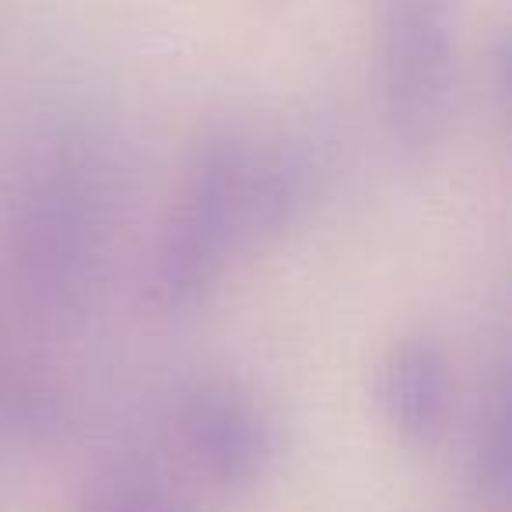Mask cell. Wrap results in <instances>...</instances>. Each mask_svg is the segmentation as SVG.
Segmentation results:
<instances>
[{"mask_svg":"<svg viewBox=\"0 0 512 512\" xmlns=\"http://www.w3.org/2000/svg\"><path fill=\"white\" fill-rule=\"evenodd\" d=\"M246 141L214 134L200 141L151 256V299L165 309L200 302L246 232Z\"/></svg>","mask_w":512,"mask_h":512,"instance_id":"1","label":"cell"},{"mask_svg":"<svg viewBox=\"0 0 512 512\" xmlns=\"http://www.w3.org/2000/svg\"><path fill=\"white\" fill-rule=\"evenodd\" d=\"M85 165L74 158H53L32 169L18 193L15 242L25 285L50 309H64L85 295L99 253V211L95 186Z\"/></svg>","mask_w":512,"mask_h":512,"instance_id":"2","label":"cell"},{"mask_svg":"<svg viewBox=\"0 0 512 512\" xmlns=\"http://www.w3.org/2000/svg\"><path fill=\"white\" fill-rule=\"evenodd\" d=\"M456 95V39L439 0H393L379 18V99L390 134L425 148L442 134Z\"/></svg>","mask_w":512,"mask_h":512,"instance_id":"3","label":"cell"},{"mask_svg":"<svg viewBox=\"0 0 512 512\" xmlns=\"http://www.w3.org/2000/svg\"><path fill=\"white\" fill-rule=\"evenodd\" d=\"M176 432L190 460L228 488L260 481L281 442L274 414L239 383L218 376L186 386L176 404Z\"/></svg>","mask_w":512,"mask_h":512,"instance_id":"4","label":"cell"},{"mask_svg":"<svg viewBox=\"0 0 512 512\" xmlns=\"http://www.w3.org/2000/svg\"><path fill=\"white\" fill-rule=\"evenodd\" d=\"M376 400L386 421L414 442L442 432L453 404V376L442 348L425 337L397 341L376 372Z\"/></svg>","mask_w":512,"mask_h":512,"instance_id":"5","label":"cell"},{"mask_svg":"<svg viewBox=\"0 0 512 512\" xmlns=\"http://www.w3.org/2000/svg\"><path fill=\"white\" fill-rule=\"evenodd\" d=\"M78 512H179V502L148 467H116L95 477Z\"/></svg>","mask_w":512,"mask_h":512,"instance_id":"6","label":"cell"},{"mask_svg":"<svg viewBox=\"0 0 512 512\" xmlns=\"http://www.w3.org/2000/svg\"><path fill=\"white\" fill-rule=\"evenodd\" d=\"M505 390L498 386L491 404L484 407L481 425H477V470L495 491L505 488L509 481V425H505Z\"/></svg>","mask_w":512,"mask_h":512,"instance_id":"7","label":"cell"}]
</instances>
